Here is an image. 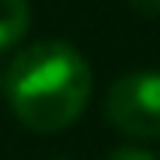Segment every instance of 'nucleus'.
I'll list each match as a JSON object with an SVG mask.
<instances>
[{"label":"nucleus","instance_id":"20e7f679","mask_svg":"<svg viewBox=\"0 0 160 160\" xmlns=\"http://www.w3.org/2000/svg\"><path fill=\"white\" fill-rule=\"evenodd\" d=\"M104 160H160L153 150H146V146H136V143H125V146H115Z\"/></svg>","mask_w":160,"mask_h":160},{"label":"nucleus","instance_id":"f257e3e1","mask_svg":"<svg viewBox=\"0 0 160 160\" xmlns=\"http://www.w3.org/2000/svg\"><path fill=\"white\" fill-rule=\"evenodd\" d=\"M94 77L84 52L63 38L21 49L4 73V94L14 118L32 132H63L84 115Z\"/></svg>","mask_w":160,"mask_h":160},{"label":"nucleus","instance_id":"39448f33","mask_svg":"<svg viewBox=\"0 0 160 160\" xmlns=\"http://www.w3.org/2000/svg\"><path fill=\"white\" fill-rule=\"evenodd\" d=\"M139 14H160V0H129Z\"/></svg>","mask_w":160,"mask_h":160},{"label":"nucleus","instance_id":"7ed1b4c3","mask_svg":"<svg viewBox=\"0 0 160 160\" xmlns=\"http://www.w3.org/2000/svg\"><path fill=\"white\" fill-rule=\"evenodd\" d=\"M32 24V0H0V52L18 45Z\"/></svg>","mask_w":160,"mask_h":160},{"label":"nucleus","instance_id":"f03ea898","mask_svg":"<svg viewBox=\"0 0 160 160\" xmlns=\"http://www.w3.org/2000/svg\"><path fill=\"white\" fill-rule=\"evenodd\" d=\"M104 118L132 139H160V70H132L104 94Z\"/></svg>","mask_w":160,"mask_h":160}]
</instances>
